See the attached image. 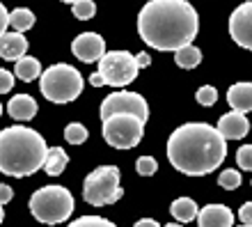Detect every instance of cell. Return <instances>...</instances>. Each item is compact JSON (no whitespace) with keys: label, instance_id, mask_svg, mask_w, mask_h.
Segmentation results:
<instances>
[{"label":"cell","instance_id":"obj_9","mask_svg":"<svg viewBox=\"0 0 252 227\" xmlns=\"http://www.w3.org/2000/svg\"><path fill=\"white\" fill-rule=\"evenodd\" d=\"M101 120H108L113 115H133L140 122L149 120V103L138 92H113L101 101Z\"/></svg>","mask_w":252,"mask_h":227},{"label":"cell","instance_id":"obj_14","mask_svg":"<svg viewBox=\"0 0 252 227\" xmlns=\"http://www.w3.org/2000/svg\"><path fill=\"white\" fill-rule=\"evenodd\" d=\"M28 53V39L21 32H5L0 37V58L9 62H19Z\"/></svg>","mask_w":252,"mask_h":227},{"label":"cell","instance_id":"obj_25","mask_svg":"<svg viewBox=\"0 0 252 227\" xmlns=\"http://www.w3.org/2000/svg\"><path fill=\"white\" fill-rule=\"evenodd\" d=\"M195 99H197L199 106L209 108V106H213V103L218 101V90H216L213 85H202L197 92H195Z\"/></svg>","mask_w":252,"mask_h":227},{"label":"cell","instance_id":"obj_35","mask_svg":"<svg viewBox=\"0 0 252 227\" xmlns=\"http://www.w3.org/2000/svg\"><path fill=\"white\" fill-rule=\"evenodd\" d=\"M133 227H160L156 221H152V218H142V221H138Z\"/></svg>","mask_w":252,"mask_h":227},{"label":"cell","instance_id":"obj_5","mask_svg":"<svg viewBox=\"0 0 252 227\" xmlns=\"http://www.w3.org/2000/svg\"><path fill=\"white\" fill-rule=\"evenodd\" d=\"M83 85H85V80L80 71L66 62H58L53 67H48L39 78L41 94L53 103H69V101L78 99Z\"/></svg>","mask_w":252,"mask_h":227},{"label":"cell","instance_id":"obj_17","mask_svg":"<svg viewBox=\"0 0 252 227\" xmlns=\"http://www.w3.org/2000/svg\"><path fill=\"white\" fill-rule=\"evenodd\" d=\"M170 214H172L174 221H179V225H184V223H190L197 218L199 209L190 197H177L172 202V207H170Z\"/></svg>","mask_w":252,"mask_h":227},{"label":"cell","instance_id":"obj_3","mask_svg":"<svg viewBox=\"0 0 252 227\" xmlns=\"http://www.w3.org/2000/svg\"><path fill=\"white\" fill-rule=\"evenodd\" d=\"M48 156L44 135L30 127H7L0 131V172L7 177H30Z\"/></svg>","mask_w":252,"mask_h":227},{"label":"cell","instance_id":"obj_23","mask_svg":"<svg viewBox=\"0 0 252 227\" xmlns=\"http://www.w3.org/2000/svg\"><path fill=\"white\" fill-rule=\"evenodd\" d=\"M64 138L66 142H71V145H83L87 140V129L80 124V122H71L69 127L64 129Z\"/></svg>","mask_w":252,"mask_h":227},{"label":"cell","instance_id":"obj_40","mask_svg":"<svg viewBox=\"0 0 252 227\" xmlns=\"http://www.w3.org/2000/svg\"><path fill=\"white\" fill-rule=\"evenodd\" d=\"M250 184H252V181H250Z\"/></svg>","mask_w":252,"mask_h":227},{"label":"cell","instance_id":"obj_6","mask_svg":"<svg viewBox=\"0 0 252 227\" xmlns=\"http://www.w3.org/2000/svg\"><path fill=\"white\" fill-rule=\"evenodd\" d=\"M122 195H124V191L120 186V167L117 165H101L85 177L83 197L87 204L106 207V204L122 200Z\"/></svg>","mask_w":252,"mask_h":227},{"label":"cell","instance_id":"obj_8","mask_svg":"<svg viewBox=\"0 0 252 227\" xmlns=\"http://www.w3.org/2000/svg\"><path fill=\"white\" fill-rule=\"evenodd\" d=\"M138 71L135 55H131L128 51H106V55L99 60V74L103 76L106 85L126 87L135 80Z\"/></svg>","mask_w":252,"mask_h":227},{"label":"cell","instance_id":"obj_29","mask_svg":"<svg viewBox=\"0 0 252 227\" xmlns=\"http://www.w3.org/2000/svg\"><path fill=\"white\" fill-rule=\"evenodd\" d=\"M14 87V74L7 71V69H0V94L9 92Z\"/></svg>","mask_w":252,"mask_h":227},{"label":"cell","instance_id":"obj_19","mask_svg":"<svg viewBox=\"0 0 252 227\" xmlns=\"http://www.w3.org/2000/svg\"><path fill=\"white\" fill-rule=\"evenodd\" d=\"M14 74H16V78L23 80V83H32L34 78H41V65L37 58H30V55H26V58H21L19 62H16V69H14Z\"/></svg>","mask_w":252,"mask_h":227},{"label":"cell","instance_id":"obj_38","mask_svg":"<svg viewBox=\"0 0 252 227\" xmlns=\"http://www.w3.org/2000/svg\"><path fill=\"white\" fill-rule=\"evenodd\" d=\"M0 115H2V106H0Z\"/></svg>","mask_w":252,"mask_h":227},{"label":"cell","instance_id":"obj_15","mask_svg":"<svg viewBox=\"0 0 252 227\" xmlns=\"http://www.w3.org/2000/svg\"><path fill=\"white\" fill-rule=\"evenodd\" d=\"M227 103L234 113H252V83H236L227 90Z\"/></svg>","mask_w":252,"mask_h":227},{"label":"cell","instance_id":"obj_11","mask_svg":"<svg viewBox=\"0 0 252 227\" xmlns=\"http://www.w3.org/2000/svg\"><path fill=\"white\" fill-rule=\"evenodd\" d=\"M71 51L80 62H99L106 55V41L96 32H83L71 41Z\"/></svg>","mask_w":252,"mask_h":227},{"label":"cell","instance_id":"obj_21","mask_svg":"<svg viewBox=\"0 0 252 227\" xmlns=\"http://www.w3.org/2000/svg\"><path fill=\"white\" fill-rule=\"evenodd\" d=\"M174 62H177V67L181 69H195L202 62V51L197 46H184L179 48L177 53H174Z\"/></svg>","mask_w":252,"mask_h":227},{"label":"cell","instance_id":"obj_13","mask_svg":"<svg viewBox=\"0 0 252 227\" xmlns=\"http://www.w3.org/2000/svg\"><path fill=\"white\" fill-rule=\"evenodd\" d=\"M199 227H234V214L225 204H206L197 214Z\"/></svg>","mask_w":252,"mask_h":227},{"label":"cell","instance_id":"obj_33","mask_svg":"<svg viewBox=\"0 0 252 227\" xmlns=\"http://www.w3.org/2000/svg\"><path fill=\"white\" fill-rule=\"evenodd\" d=\"M135 65H138V69H145V67L152 65V58H149L147 53H138L135 55Z\"/></svg>","mask_w":252,"mask_h":227},{"label":"cell","instance_id":"obj_27","mask_svg":"<svg viewBox=\"0 0 252 227\" xmlns=\"http://www.w3.org/2000/svg\"><path fill=\"white\" fill-rule=\"evenodd\" d=\"M135 170H138V174H142V177H152V174H156V170H158V163H156L154 156H140V159L135 161Z\"/></svg>","mask_w":252,"mask_h":227},{"label":"cell","instance_id":"obj_39","mask_svg":"<svg viewBox=\"0 0 252 227\" xmlns=\"http://www.w3.org/2000/svg\"><path fill=\"white\" fill-rule=\"evenodd\" d=\"M241 227H250V225H241Z\"/></svg>","mask_w":252,"mask_h":227},{"label":"cell","instance_id":"obj_28","mask_svg":"<svg viewBox=\"0 0 252 227\" xmlns=\"http://www.w3.org/2000/svg\"><path fill=\"white\" fill-rule=\"evenodd\" d=\"M236 163L241 170H252V145H243L236 152Z\"/></svg>","mask_w":252,"mask_h":227},{"label":"cell","instance_id":"obj_26","mask_svg":"<svg viewBox=\"0 0 252 227\" xmlns=\"http://www.w3.org/2000/svg\"><path fill=\"white\" fill-rule=\"evenodd\" d=\"M218 184L225 188V191H234V188L241 186V174L236 172V170H232V167H229V170H222L218 177Z\"/></svg>","mask_w":252,"mask_h":227},{"label":"cell","instance_id":"obj_24","mask_svg":"<svg viewBox=\"0 0 252 227\" xmlns=\"http://www.w3.org/2000/svg\"><path fill=\"white\" fill-rule=\"evenodd\" d=\"M66 227H117L115 223L101 218V216H83L78 221H71Z\"/></svg>","mask_w":252,"mask_h":227},{"label":"cell","instance_id":"obj_10","mask_svg":"<svg viewBox=\"0 0 252 227\" xmlns=\"http://www.w3.org/2000/svg\"><path fill=\"white\" fill-rule=\"evenodd\" d=\"M229 34L241 48L252 51V0L239 5L229 16Z\"/></svg>","mask_w":252,"mask_h":227},{"label":"cell","instance_id":"obj_7","mask_svg":"<svg viewBox=\"0 0 252 227\" xmlns=\"http://www.w3.org/2000/svg\"><path fill=\"white\" fill-rule=\"evenodd\" d=\"M145 122L133 115H113L103 120V140L115 149H133L142 140Z\"/></svg>","mask_w":252,"mask_h":227},{"label":"cell","instance_id":"obj_37","mask_svg":"<svg viewBox=\"0 0 252 227\" xmlns=\"http://www.w3.org/2000/svg\"><path fill=\"white\" fill-rule=\"evenodd\" d=\"M165 227H184V225H179V223H167Z\"/></svg>","mask_w":252,"mask_h":227},{"label":"cell","instance_id":"obj_36","mask_svg":"<svg viewBox=\"0 0 252 227\" xmlns=\"http://www.w3.org/2000/svg\"><path fill=\"white\" fill-rule=\"evenodd\" d=\"M5 221V211H2V204H0V223Z\"/></svg>","mask_w":252,"mask_h":227},{"label":"cell","instance_id":"obj_18","mask_svg":"<svg viewBox=\"0 0 252 227\" xmlns=\"http://www.w3.org/2000/svg\"><path fill=\"white\" fill-rule=\"evenodd\" d=\"M69 165V156L62 147H48V156L44 161V172L48 177H60L64 172V167Z\"/></svg>","mask_w":252,"mask_h":227},{"label":"cell","instance_id":"obj_32","mask_svg":"<svg viewBox=\"0 0 252 227\" xmlns=\"http://www.w3.org/2000/svg\"><path fill=\"white\" fill-rule=\"evenodd\" d=\"M14 191L9 186H5V184H0V204H7V202L12 200Z\"/></svg>","mask_w":252,"mask_h":227},{"label":"cell","instance_id":"obj_30","mask_svg":"<svg viewBox=\"0 0 252 227\" xmlns=\"http://www.w3.org/2000/svg\"><path fill=\"white\" fill-rule=\"evenodd\" d=\"M239 221L243 223V225L252 227V202H246V204L239 209Z\"/></svg>","mask_w":252,"mask_h":227},{"label":"cell","instance_id":"obj_31","mask_svg":"<svg viewBox=\"0 0 252 227\" xmlns=\"http://www.w3.org/2000/svg\"><path fill=\"white\" fill-rule=\"evenodd\" d=\"M7 26H9V12H7L5 5L0 2V37L7 32Z\"/></svg>","mask_w":252,"mask_h":227},{"label":"cell","instance_id":"obj_1","mask_svg":"<svg viewBox=\"0 0 252 227\" xmlns=\"http://www.w3.org/2000/svg\"><path fill=\"white\" fill-rule=\"evenodd\" d=\"M199 16L186 0H152L138 14V32L156 51H179L197 37Z\"/></svg>","mask_w":252,"mask_h":227},{"label":"cell","instance_id":"obj_20","mask_svg":"<svg viewBox=\"0 0 252 227\" xmlns=\"http://www.w3.org/2000/svg\"><path fill=\"white\" fill-rule=\"evenodd\" d=\"M9 26L14 28V32H28L34 26V14L28 7H16L9 12Z\"/></svg>","mask_w":252,"mask_h":227},{"label":"cell","instance_id":"obj_34","mask_svg":"<svg viewBox=\"0 0 252 227\" xmlns=\"http://www.w3.org/2000/svg\"><path fill=\"white\" fill-rule=\"evenodd\" d=\"M90 85H94V87H103L106 85V80H103V76L96 71V74H92L90 76Z\"/></svg>","mask_w":252,"mask_h":227},{"label":"cell","instance_id":"obj_16","mask_svg":"<svg viewBox=\"0 0 252 227\" xmlns=\"http://www.w3.org/2000/svg\"><path fill=\"white\" fill-rule=\"evenodd\" d=\"M37 110H39V108H37V101H34L30 94H16V97H12L9 103H7V113L19 122L32 120L34 115H37Z\"/></svg>","mask_w":252,"mask_h":227},{"label":"cell","instance_id":"obj_12","mask_svg":"<svg viewBox=\"0 0 252 227\" xmlns=\"http://www.w3.org/2000/svg\"><path fill=\"white\" fill-rule=\"evenodd\" d=\"M216 131L220 133V138L222 140H241V138H246L248 131H250V122H248L246 115L241 113H227L222 115L218 120V127H216Z\"/></svg>","mask_w":252,"mask_h":227},{"label":"cell","instance_id":"obj_2","mask_svg":"<svg viewBox=\"0 0 252 227\" xmlns=\"http://www.w3.org/2000/svg\"><path fill=\"white\" fill-rule=\"evenodd\" d=\"M227 142L216 127L206 122H188L167 138V159L174 170L188 177H204L225 161Z\"/></svg>","mask_w":252,"mask_h":227},{"label":"cell","instance_id":"obj_22","mask_svg":"<svg viewBox=\"0 0 252 227\" xmlns=\"http://www.w3.org/2000/svg\"><path fill=\"white\" fill-rule=\"evenodd\" d=\"M69 5H71L73 14H76V19L78 21H90L96 14V5H94L92 0H66Z\"/></svg>","mask_w":252,"mask_h":227},{"label":"cell","instance_id":"obj_4","mask_svg":"<svg viewBox=\"0 0 252 227\" xmlns=\"http://www.w3.org/2000/svg\"><path fill=\"white\" fill-rule=\"evenodd\" d=\"M30 214L34 221L44 225H58L71 218L73 214V195L64 186H44L34 191L30 197Z\"/></svg>","mask_w":252,"mask_h":227}]
</instances>
